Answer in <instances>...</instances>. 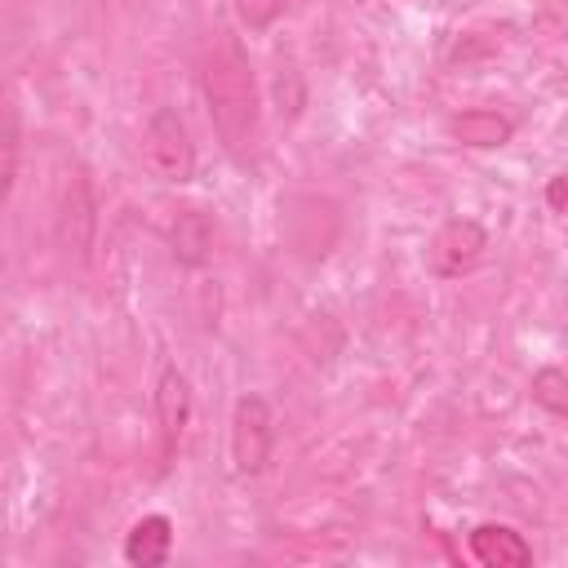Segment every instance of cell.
<instances>
[{
    "label": "cell",
    "instance_id": "cell-1",
    "mask_svg": "<svg viewBox=\"0 0 568 568\" xmlns=\"http://www.w3.org/2000/svg\"><path fill=\"white\" fill-rule=\"evenodd\" d=\"M200 84H204V106L209 120L222 138V146L244 164L257 151L262 138V102H257V80L248 67V53L240 49L235 36L217 31L213 44L204 49L200 62Z\"/></svg>",
    "mask_w": 568,
    "mask_h": 568
},
{
    "label": "cell",
    "instance_id": "cell-2",
    "mask_svg": "<svg viewBox=\"0 0 568 568\" xmlns=\"http://www.w3.org/2000/svg\"><path fill=\"white\" fill-rule=\"evenodd\" d=\"M142 160L146 169L160 178V182H191L195 178V142L186 133V120L173 111V106H160L151 120H146V133H142Z\"/></svg>",
    "mask_w": 568,
    "mask_h": 568
},
{
    "label": "cell",
    "instance_id": "cell-3",
    "mask_svg": "<svg viewBox=\"0 0 568 568\" xmlns=\"http://www.w3.org/2000/svg\"><path fill=\"white\" fill-rule=\"evenodd\" d=\"M280 231L288 240V248L297 257H324L333 244H337V231H342V213L333 200H320V195H288L280 204Z\"/></svg>",
    "mask_w": 568,
    "mask_h": 568
},
{
    "label": "cell",
    "instance_id": "cell-4",
    "mask_svg": "<svg viewBox=\"0 0 568 568\" xmlns=\"http://www.w3.org/2000/svg\"><path fill=\"white\" fill-rule=\"evenodd\" d=\"M275 444V413L262 395H240L231 417V462L240 475H262Z\"/></svg>",
    "mask_w": 568,
    "mask_h": 568
},
{
    "label": "cell",
    "instance_id": "cell-5",
    "mask_svg": "<svg viewBox=\"0 0 568 568\" xmlns=\"http://www.w3.org/2000/svg\"><path fill=\"white\" fill-rule=\"evenodd\" d=\"M93 226H98V213H93V191L89 182L75 173L67 186H62V200H58V213H53V240L67 257L75 262H89V248H93Z\"/></svg>",
    "mask_w": 568,
    "mask_h": 568
},
{
    "label": "cell",
    "instance_id": "cell-6",
    "mask_svg": "<svg viewBox=\"0 0 568 568\" xmlns=\"http://www.w3.org/2000/svg\"><path fill=\"white\" fill-rule=\"evenodd\" d=\"M484 248H488V231L475 217H448L430 240V271L448 280L466 275L470 266H479Z\"/></svg>",
    "mask_w": 568,
    "mask_h": 568
},
{
    "label": "cell",
    "instance_id": "cell-7",
    "mask_svg": "<svg viewBox=\"0 0 568 568\" xmlns=\"http://www.w3.org/2000/svg\"><path fill=\"white\" fill-rule=\"evenodd\" d=\"M155 422H160V466H169L178 457V444L191 426V382L182 368H164L155 382Z\"/></svg>",
    "mask_w": 568,
    "mask_h": 568
},
{
    "label": "cell",
    "instance_id": "cell-8",
    "mask_svg": "<svg viewBox=\"0 0 568 568\" xmlns=\"http://www.w3.org/2000/svg\"><path fill=\"white\" fill-rule=\"evenodd\" d=\"M169 253L186 271H200L213 262V222L204 209H178V217L169 222Z\"/></svg>",
    "mask_w": 568,
    "mask_h": 568
},
{
    "label": "cell",
    "instance_id": "cell-9",
    "mask_svg": "<svg viewBox=\"0 0 568 568\" xmlns=\"http://www.w3.org/2000/svg\"><path fill=\"white\" fill-rule=\"evenodd\" d=\"M470 555L484 568H528L532 564V546L510 524H479V528H470Z\"/></svg>",
    "mask_w": 568,
    "mask_h": 568
},
{
    "label": "cell",
    "instance_id": "cell-10",
    "mask_svg": "<svg viewBox=\"0 0 568 568\" xmlns=\"http://www.w3.org/2000/svg\"><path fill=\"white\" fill-rule=\"evenodd\" d=\"M173 550V519L169 515H142L124 537V559L133 568H160Z\"/></svg>",
    "mask_w": 568,
    "mask_h": 568
},
{
    "label": "cell",
    "instance_id": "cell-11",
    "mask_svg": "<svg viewBox=\"0 0 568 568\" xmlns=\"http://www.w3.org/2000/svg\"><path fill=\"white\" fill-rule=\"evenodd\" d=\"M448 133L462 142V146H479V151H493V146H506L515 138V120L501 115V111H488V106H475V111H462L448 120Z\"/></svg>",
    "mask_w": 568,
    "mask_h": 568
},
{
    "label": "cell",
    "instance_id": "cell-12",
    "mask_svg": "<svg viewBox=\"0 0 568 568\" xmlns=\"http://www.w3.org/2000/svg\"><path fill=\"white\" fill-rule=\"evenodd\" d=\"M528 390H532V404H541L555 417H568V373L564 368H537Z\"/></svg>",
    "mask_w": 568,
    "mask_h": 568
},
{
    "label": "cell",
    "instance_id": "cell-13",
    "mask_svg": "<svg viewBox=\"0 0 568 568\" xmlns=\"http://www.w3.org/2000/svg\"><path fill=\"white\" fill-rule=\"evenodd\" d=\"M231 9H235V22H240V27L266 31V27L288 9V0H231Z\"/></svg>",
    "mask_w": 568,
    "mask_h": 568
},
{
    "label": "cell",
    "instance_id": "cell-14",
    "mask_svg": "<svg viewBox=\"0 0 568 568\" xmlns=\"http://www.w3.org/2000/svg\"><path fill=\"white\" fill-rule=\"evenodd\" d=\"M18 155H22V120H18V106L9 102V106H4V195H13Z\"/></svg>",
    "mask_w": 568,
    "mask_h": 568
},
{
    "label": "cell",
    "instance_id": "cell-15",
    "mask_svg": "<svg viewBox=\"0 0 568 568\" xmlns=\"http://www.w3.org/2000/svg\"><path fill=\"white\" fill-rule=\"evenodd\" d=\"M546 204H550L555 213H568V173H555V178L546 182Z\"/></svg>",
    "mask_w": 568,
    "mask_h": 568
}]
</instances>
